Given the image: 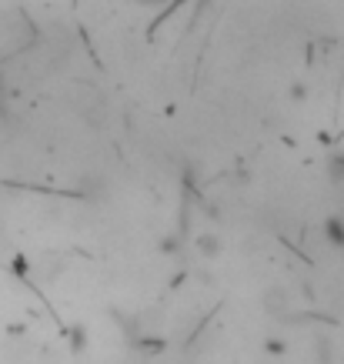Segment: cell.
Wrapping results in <instances>:
<instances>
[{"mask_svg":"<svg viewBox=\"0 0 344 364\" xmlns=\"http://www.w3.org/2000/svg\"><path fill=\"white\" fill-rule=\"evenodd\" d=\"M291 100H304L308 97V90H304V84H291V94H288Z\"/></svg>","mask_w":344,"mask_h":364,"instance_id":"obj_4","label":"cell"},{"mask_svg":"<svg viewBox=\"0 0 344 364\" xmlns=\"http://www.w3.org/2000/svg\"><path fill=\"white\" fill-rule=\"evenodd\" d=\"M321 234H324V241H328V247L344 251V214H328L321 224Z\"/></svg>","mask_w":344,"mask_h":364,"instance_id":"obj_1","label":"cell"},{"mask_svg":"<svg viewBox=\"0 0 344 364\" xmlns=\"http://www.w3.org/2000/svg\"><path fill=\"white\" fill-rule=\"evenodd\" d=\"M328 181L334 188H344V147H334L328 154Z\"/></svg>","mask_w":344,"mask_h":364,"instance_id":"obj_2","label":"cell"},{"mask_svg":"<svg viewBox=\"0 0 344 364\" xmlns=\"http://www.w3.org/2000/svg\"><path fill=\"white\" fill-rule=\"evenodd\" d=\"M194 247H198L200 257H217V254H221V247H224V241L214 231H204V234H198Z\"/></svg>","mask_w":344,"mask_h":364,"instance_id":"obj_3","label":"cell"}]
</instances>
